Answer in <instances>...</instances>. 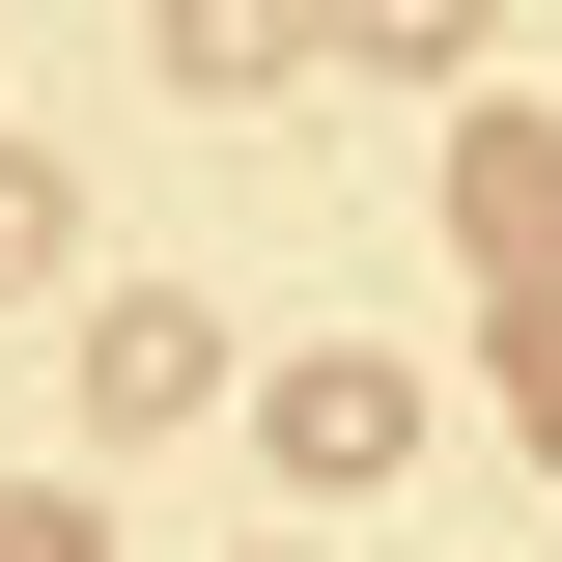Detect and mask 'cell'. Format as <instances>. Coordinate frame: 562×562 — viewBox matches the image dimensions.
Masks as SVG:
<instances>
[{
    "label": "cell",
    "mask_w": 562,
    "mask_h": 562,
    "mask_svg": "<svg viewBox=\"0 0 562 562\" xmlns=\"http://www.w3.org/2000/svg\"><path fill=\"white\" fill-rule=\"evenodd\" d=\"M225 394V310L198 281H113V310H85V422H198Z\"/></svg>",
    "instance_id": "cell-1"
},
{
    "label": "cell",
    "mask_w": 562,
    "mask_h": 562,
    "mask_svg": "<svg viewBox=\"0 0 562 562\" xmlns=\"http://www.w3.org/2000/svg\"><path fill=\"white\" fill-rule=\"evenodd\" d=\"M394 450H422V394H394L366 338H310V366H281V479H394Z\"/></svg>",
    "instance_id": "cell-2"
},
{
    "label": "cell",
    "mask_w": 562,
    "mask_h": 562,
    "mask_svg": "<svg viewBox=\"0 0 562 562\" xmlns=\"http://www.w3.org/2000/svg\"><path fill=\"white\" fill-rule=\"evenodd\" d=\"M450 225H479V254H562V140L479 113V140H450Z\"/></svg>",
    "instance_id": "cell-3"
},
{
    "label": "cell",
    "mask_w": 562,
    "mask_h": 562,
    "mask_svg": "<svg viewBox=\"0 0 562 562\" xmlns=\"http://www.w3.org/2000/svg\"><path fill=\"white\" fill-rule=\"evenodd\" d=\"M310 57V0H169V85H281Z\"/></svg>",
    "instance_id": "cell-4"
},
{
    "label": "cell",
    "mask_w": 562,
    "mask_h": 562,
    "mask_svg": "<svg viewBox=\"0 0 562 562\" xmlns=\"http://www.w3.org/2000/svg\"><path fill=\"white\" fill-rule=\"evenodd\" d=\"M0 562H113V535H85V479H0Z\"/></svg>",
    "instance_id": "cell-5"
},
{
    "label": "cell",
    "mask_w": 562,
    "mask_h": 562,
    "mask_svg": "<svg viewBox=\"0 0 562 562\" xmlns=\"http://www.w3.org/2000/svg\"><path fill=\"white\" fill-rule=\"evenodd\" d=\"M338 29H366V57H479V0H338Z\"/></svg>",
    "instance_id": "cell-6"
},
{
    "label": "cell",
    "mask_w": 562,
    "mask_h": 562,
    "mask_svg": "<svg viewBox=\"0 0 562 562\" xmlns=\"http://www.w3.org/2000/svg\"><path fill=\"white\" fill-rule=\"evenodd\" d=\"M506 394H535V450H562V281H535V310H506Z\"/></svg>",
    "instance_id": "cell-7"
}]
</instances>
